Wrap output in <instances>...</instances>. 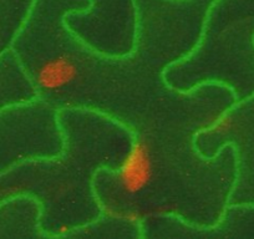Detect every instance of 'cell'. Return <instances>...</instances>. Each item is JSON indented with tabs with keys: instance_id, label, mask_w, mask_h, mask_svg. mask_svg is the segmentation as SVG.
<instances>
[{
	"instance_id": "cell-1",
	"label": "cell",
	"mask_w": 254,
	"mask_h": 239,
	"mask_svg": "<svg viewBox=\"0 0 254 239\" xmlns=\"http://www.w3.org/2000/svg\"><path fill=\"white\" fill-rule=\"evenodd\" d=\"M216 0H133L132 51L107 56L92 50L64 24L71 0H34L10 49L40 100L115 120L132 133L124 167L148 175L197 152L194 140L237 101L231 89L204 84L171 89L163 72L187 56L201 38Z\"/></svg>"
},
{
	"instance_id": "cell-2",
	"label": "cell",
	"mask_w": 254,
	"mask_h": 239,
	"mask_svg": "<svg viewBox=\"0 0 254 239\" xmlns=\"http://www.w3.org/2000/svg\"><path fill=\"white\" fill-rule=\"evenodd\" d=\"M58 111L38 96L0 109V173L63 153L65 140Z\"/></svg>"
},
{
	"instance_id": "cell-3",
	"label": "cell",
	"mask_w": 254,
	"mask_h": 239,
	"mask_svg": "<svg viewBox=\"0 0 254 239\" xmlns=\"http://www.w3.org/2000/svg\"><path fill=\"white\" fill-rule=\"evenodd\" d=\"M141 238L221 239L254 238V204L229 203L218 223L211 227L188 223L172 213H157L140 221Z\"/></svg>"
},
{
	"instance_id": "cell-4",
	"label": "cell",
	"mask_w": 254,
	"mask_h": 239,
	"mask_svg": "<svg viewBox=\"0 0 254 239\" xmlns=\"http://www.w3.org/2000/svg\"><path fill=\"white\" fill-rule=\"evenodd\" d=\"M41 206L34 197L20 194L0 202V237L48 238L40 227Z\"/></svg>"
},
{
	"instance_id": "cell-5",
	"label": "cell",
	"mask_w": 254,
	"mask_h": 239,
	"mask_svg": "<svg viewBox=\"0 0 254 239\" xmlns=\"http://www.w3.org/2000/svg\"><path fill=\"white\" fill-rule=\"evenodd\" d=\"M63 238H141L140 222L102 212L90 223L72 229Z\"/></svg>"
}]
</instances>
